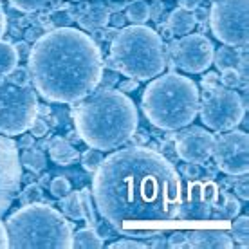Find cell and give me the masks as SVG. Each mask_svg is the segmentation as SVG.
Returning a JSON list of instances; mask_svg holds the SVG:
<instances>
[{
  "label": "cell",
  "instance_id": "6da1fadb",
  "mask_svg": "<svg viewBox=\"0 0 249 249\" xmlns=\"http://www.w3.org/2000/svg\"><path fill=\"white\" fill-rule=\"evenodd\" d=\"M96 208L118 230L126 222H168L177 218L181 181L168 159L144 146L103 157L94 172Z\"/></svg>",
  "mask_w": 249,
  "mask_h": 249
},
{
  "label": "cell",
  "instance_id": "7a4b0ae2",
  "mask_svg": "<svg viewBox=\"0 0 249 249\" xmlns=\"http://www.w3.org/2000/svg\"><path fill=\"white\" fill-rule=\"evenodd\" d=\"M27 63L36 90L54 103L80 101L103 74L98 44L74 27H58L38 38Z\"/></svg>",
  "mask_w": 249,
  "mask_h": 249
},
{
  "label": "cell",
  "instance_id": "3957f363",
  "mask_svg": "<svg viewBox=\"0 0 249 249\" xmlns=\"http://www.w3.org/2000/svg\"><path fill=\"white\" fill-rule=\"evenodd\" d=\"M78 136L98 150L118 148L136 132L137 110L123 90L101 89L81 98L72 110Z\"/></svg>",
  "mask_w": 249,
  "mask_h": 249
},
{
  "label": "cell",
  "instance_id": "277c9868",
  "mask_svg": "<svg viewBox=\"0 0 249 249\" xmlns=\"http://www.w3.org/2000/svg\"><path fill=\"white\" fill-rule=\"evenodd\" d=\"M141 105L144 116L157 128H184L199 114V89L186 76L168 72L154 78L146 85Z\"/></svg>",
  "mask_w": 249,
  "mask_h": 249
},
{
  "label": "cell",
  "instance_id": "5b68a950",
  "mask_svg": "<svg viewBox=\"0 0 249 249\" xmlns=\"http://www.w3.org/2000/svg\"><path fill=\"white\" fill-rule=\"evenodd\" d=\"M7 248L65 249L72 248V228L63 213L44 202L24 204L6 222Z\"/></svg>",
  "mask_w": 249,
  "mask_h": 249
},
{
  "label": "cell",
  "instance_id": "8992f818",
  "mask_svg": "<svg viewBox=\"0 0 249 249\" xmlns=\"http://www.w3.org/2000/svg\"><path fill=\"white\" fill-rule=\"evenodd\" d=\"M108 63L132 80L146 81L166 67V51L161 36L143 24L123 27L114 36Z\"/></svg>",
  "mask_w": 249,
  "mask_h": 249
},
{
  "label": "cell",
  "instance_id": "52a82bcc",
  "mask_svg": "<svg viewBox=\"0 0 249 249\" xmlns=\"http://www.w3.org/2000/svg\"><path fill=\"white\" fill-rule=\"evenodd\" d=\"M38 114L36 94L29 85L0 89V132L6 136L24 134Z\"/></svg>",
  "mask_w": 249,
  "mask_h": 249
},
{
  "label": "cell",
  "instance_id": "ba28073f",
  "mask_svg": "<svg viewBox=\"0 0 249 249\" xmlns=\"http://www.w3.org/2000/svg\"><path fill=\"white\" fill-rule=\"evenodd\" d=\"M249 0H215L210 11L213 35L230 47L248 49Z\"/></svg>",
  "mask_w": 249,
  "mask_h": 249
},
{
  "label": "cell",
  "instance_id": "9c48e42d",
  "mask_svg": "<svg viewBox=\"0 0 249 249\" xmlns=\"http://www.w3.org/2000/svg\"><path fill=\"white\" fill-rule=\"evenodd\" d=\"M202 123L212 130H231L244 118L242 98L233 89L215 87L208 89L204 101L199 105Z\"/></svg>",
  "mask_w": 249,
  "mask_h": 249
},
{
  "label": "cell",
  "instance_id": "30bf717a",
  "mask_svg": "<svg viewBox=\"0 0 249 249\" xmlns=\"http://www.w3.org/2000/svg\"><path fill=\"white\" fill-rule=\"evenodd\" d=\"M215 164L228 175H246L249 170V137L246 132L231 130L213 139Z\"/></svg>",
  "mask_w": 249,
  "mask_h": 249
},
{
  "label": "cell",
  "instance_id": "8fae6325",
  "mask_svg": "<svg viewBox=\"0 0 249 249\" xmlns=\"http://www.w3.org/2000/svg\"><path fill=\"white\" fill-rule=\"evenodd\" d=\"M213 47L212 40L204 35H184L172 44V58L175 65L186 72H202L213 63Z\"/></svg>",
  "mask_w": 249,
  "mask_h": 249
},
{
  "label": "cell",
  "instance_id": "7c38bea8",
  "mask_svg": "<svg viewBox=\"0 0 249 249\" xmlns=\"http://www.w3.org/2000/svg\"><path fill=\"white\" fill-rule=\"evenodd\" d=\"M213 139L215 137L208 130L200 126H190L177 137V156L181 157L184 162H206L212 157Z\"/></svg>",
  "mask_w": 249,
  "mask_h": 249
},
{
  "label": "cell",
  "instance_id": "4fadbf2b",
  "mask_svg": "<svg viewBox=\"0 0 249 249\" xmlns=\"http://www.w3.org/2000/svg\"><path fill=\"white\" fill-rule=\"evenodd\" d=\"M215 202V188L212 184H193L190 186L188 197L179 202L177 217L182 220H208Z\"/></svg>",
  "mask_w": 249,
  "mask_h": 249
},
{
  "label": "cell",
  "instance_id": "5bb4252c",
  "mask_svg": "<svg viewBox=\"0 0 249 249\" xmlns=\"http://www.w3.org/2000/svg\"><path fill=\"white\" fill-rule=\"evenodd\" d=\"M190 248L195 249H231L233 240L226 231L220 230H195L186 235Z\"/></svg>",
  "mask_w": 249,
  "mask_h": 249
},
{
  "label": "cell",
  "instance_id": "9a60e30c",
  "mask_svg": "<svg viewBox=\"0 0 249 249\" xmlns=\"http://www.w3.org/2000/svg\"><path fill=\"white\" fill-rule=\"evenodd\" d=\"M80 25L83 29H89V31H92V29H100L103 25H107L110 22V11H108V7L103 6L101 2H96V4H87V7L83 9L80 17Z\"/></svg>",
  "mask_w": 249,
  "mask_h": 249
},
{
  "label": "cell",
  "instance_id": "2e32d148",
  "mask_svg": "<svg viewBox=\"0 0 249 249\" xmlns=\"http://www.w3.org/2000/svg\"><path fill=\"white\" fill-rule=\"evenodd\" d=\"M49 156L58 164H71L78 159V150L63 137H53L49 141Z\"/></svg>",
  "mask_w": 249,
  "mask_h": 249
},
{
  "label": "cell",
  "instance_id": "e0dca14e",
  "mask_svg": "<svg viewBox=\"0 0 249 249\" xmlns=\"http://www.w3.org/2000/svg\"><path fill=\"white\" fill-rule=\"evenodd\" d=\"M195 18H193V13L188 11V9H182V7H177L175 11H172L168 18V27L174 35H188V33L193 31L195 27Z\"/></svg>",
  "mask_w": 249,
  "mask_h": 249
},
{
  "label": "cell",
  "instance_id": "ac0fdd59",
  "mask_svg": "<svg viewBox=\"0 0 249 249\" xmlns=\"http://www.w3.org/2000/svg\"><path fill=\"white\" fill-rule=\"evenodd\" d=\"M72 248L80 249H100L103 248V238L96 233L94 228H85L78 230L72 235Z\"/></svg>",
  "mask_w": 249,
  "mask_h": 249
},
{
  "label": "cell",
  "instance_id": "d6986e66",
  "mask_svg": "<svg viewBox=\"0 0 249 249\" xmlns=\"http://www.w3.org/2000/svg\"><path fill=\"white\" fill-rule=\"evenodd\" d=\"M18 65V53L15 45L0 40V76L11 74Z\"/></svg>",
  "mask_w": 249,
  "mask_h": 249
},
{
  "label": "cell",
  "instance_id": "ffe728a7",
  "mask_svg": "<svg viewBox=\"0 0 249 249\" xmlns=\"http://www.w3.org/2000/svg\"><path fill=\"white\" fill-rule=\"evenodd\" d=\"M240 54H238L235 49H231L230 45L226 47H220L217 51V54H213V60H215V65H217L218 71H224V69H237L238 63H240Z\"/></svg>",
  "mask_w": 249,
  "mask_h": 249
},
{
  "label": "cell",
  "instance_id": "44dd1931",
  "mask_svg": "<svg viewBox=\"0 0 249 249\" xmlns=\"http://www.w3.org/2000/svg\"><path fill=\"white\" fill-rule=\"evenodd\" d=\"M20 161H22L25 168L31 170V172H42L45 168V164H47V159H45L44 154L40 150L33 148L24 150V154L20 156Z\"/></svg>",
  "mask_w": 249,
  "mask_h": 249
},
{
  "label": "cell",
  "instance_id": "7402d4cb",
  "mask_svg": "<svg viewBox=\"0 0 249 249\" xmlns=\"http://www.w3.org/2000/svg\"><path fill=\"white\" fill-rule=\"evenodd\" d=\"M80 206H81V213H83V218L87 220V224L90 228H96L98 226V218H96V212H94V204H92V193L89 188H83L80 193Z\"/></svg>",
  "mask_w": 249,
  "mask_h": 249
},
{
  "label": "cell",
  "instance_id": "603a6c76",
  "mask_svg": "<svg viewBox=\"0 0 249 249\" xmlns=\"http://www.w3.org/2000/svg\"><path fill=\"white\" fill-rule=\"evenodd\" d=\"M150 17V6L144 0H134L128 4L126 9V18L134 24H144Z\"/></svg>",
  "mask_w": 249,
  "mask_h": 249
},
{
  "label": "cell",
  "instance_id": "cb8c5ba5",
  "mask_svg": "<svg viewBox=\"0 0 249 249\" xmlns=\"http://www.w3.org/2000/svg\"><path fill=\"white\" fill-rule=\"evenodd\" d=\"M218 212L210 215V218H235L240 212V204H238L237 197H233V195H226L224 197V204L217 208Z\"/></svg>",
  "mask_w": 249,
  "mask_h": 249
},
{
  "label": "cell",
  "instance_id": "d4e9b609",
  "mask_svg": "<svg viewBox=\"0 0 249 249\" xmlns=\"http://www.w3.org/2000/svg\"><path fill=\"white\" fill-rule=\"evenodd\" d=\"M62 210L63 213L71 218H83V213H81V206H80V197H78V192L72 193L69 192L65 197H62Z\"/></svg>",
  "mask_w": 249,
  "mask_h": 249
},
{
  "label": "cell",
  "instance_id": "484cf974",
  "mask_svg": "<svg viewBox=\"0 0 249 249\" xmlns=\"http://www.w3.org/2000/svg\"><path fill=\"white\" fill-rule=\"evenodd\" d=\"M231 231L237 237V240L242 244L244 248H248L249 242V218L248 217H235L233 224H231Z\"/></svg>",
  "mask_w": 249,
  "mask_h": 249
},
{
  "label": "cell",
  "instance_id": "4316f807",
  "mask_svg": "<svg viewBox=\"0 0 249 249\" xmlns=\"http://www.w3.org/2000/svg\"><path fill=\"white\" fill-rule=\"evenodd\" d=\"M101 161H103V154L98 148L85 150L83 156H81V166L87 172H96V168L101 164Z\"/></svg>",
  "mask_w": 249,
  "mask_h": 249
},
{
  "label": "cell",
  "instance_id": "83f0119b",
  "mask_svg": "<svg viewBox=\"0 0 249 249\" xmlns=\"http://www.w3.org/2000/svg\"><path fill=\"white\" fill-rule=\"evenodd\" d=\"M42 197H44V193H42V188L38 186V184H29V186L25 188L24 192L20 193V202H22V204L42 202Z\"/></svg>",
  "mask_w": 249,
  "mask_h": 249
},
{
  "label": "cell",
  "instance_id": "f1b7e54d",
  "mask_svg": "<svg viewBox=\"0 0 249 249\" xmlns=\"http://www.w3.org/2000/svg\"><path fill=\"white\" fill-rule=\"evenodd\" d=\"M49 188H51V193H53L56 199H62V197H65V195L71 192V182H69L65 177H56V179L51 181Z\"/></svg>",
  "mask_w": 249,
  "mask_h": 249
},
{
  "label": "cell",
  "instance_id": "f546056e",
  "mask_svg": "<svg viewBox=\"0 0 249 249\" xmlns=\"http://www.w3.org/2000/svg\"><path fill=\"white\" fill-rule=\"evenodd\" d=\"M47 0H9V4H11L15 9H20V11H25V13H31V11H36L40 7L44 6Z\"/></svg>",
  "mask_w": 249,
  "mask_h": 249
},
{
  "label": "cell",
  "instance_id": "4dcf8cb0",
  "mask_svg": "<svg viewBox=\"0 0 249 249\" xmlns=\"http://www.w3.org/2000/svg\"><path fill=\"white\" fill-rule=\"evenodd\" d=\"M222 85L228 89H233L240 85L238 69H224V71H222Z\"/></svg>",
  "mask_w": 249,
  "mask_h": 249
},
{
  "label": "cell",
  "instance_id": "1f68e13d",
  "mask_svg": "<svg viewBox=\"0 0 249 249\" xmlns=\"http://www.w3.org/2000/svg\"><path fill=\"white\" fill-rule=\"evenodd\" d=\"M168 246H170V248H182V249L190 248L188 238H186V233H182V231H177V233H174V235L170 237Z\"/></svg>",
  "mask_w": 249,
  "mask_h": 249
},
{
  "label": "cell",
  "instance_id": "d6a6232c",
  "mask_svg": "<svg viewBox=\"0 0 249 249\" xmlns=\"http://www.w3.org/2000/svg\"><path fill=\"white\" fill-rule=\"evenodd\" d=\"M29 128H31L33 137H44L45 134H47V130H49V128H47V123H45L44 119H36V118H35V121L31 123Z\"/></svg>",
  "mask_w": 249,
  "mask_h": 249
},
{
  "label": "cell",
  "instance_id": "836d02e7",
  "mask_svg": "<svg viewBox=\"0 0 249 249\" xmlns=\"http://www.w3.org/2000/svg\"><path fill=\"white\" fill-rule=\"evenodd\" d=\"M110 248L112 249H144L146 248V244H143V242H139V240H119V242H114V244H110Z\"/></svg>",
  "mask_w": 249,
  "mask_h": 249
},
{
  "label": "cell",
  "instance_id": "e575fe53",
  "mask_svg": "<svg viewBox=\"0 0 249 249\" xmlns=\"http://www.w3.org/2000/svg\"><path fill=\"white\" fill-rule=\"evenodd\" d=\"M13 78H11V83L13 85H27V81H29V78H27V72H25L24 69H15L11 72Z\"/></svg>",
  "mask_w": 249,
  "mask_h": 249
},
{
  "label": "cell",
  "instance_id": "d590c367",
  "mask_svg": "<svg viewBox=\"0 0 249 249\" xmlns=\"http://www.w3.org/2000/svg\"><path fill=\"white\" fill-rule=\"evenodd\" d=\"M235 193H237L240 199L248 200L249 199V188H248V179L244 177L242 181L235 184Z\"/></svg>",
  "mask_w": 249,
  "mask_h": 249
},
{
  "label": "cell",
  "instance_id": "8d00e7d4",
  "mask_svg": "<svg viewBox=\"0 0 249 249\" xmlns=\"http://www.w3.org/2000/svg\"><path fill=\"white\" fill-rule=\"evenodd\" d=\"M184 175L190 177V179H197V177H199V168H197V164H195V162H188V164H184Z\"/></svg>",
  "mask_w": 249,
  "mask_h": 249
},
{
  "label": "cell",
  "instance_id": "74e56055",
  "mask_svg": "<svg viewBox=\"0 0 249 249\" xmlns=\"http://www.w3.org/2000/svg\"><path fill=\"white\" fill-rule=\"evenodd\" d=\"M18 146H20V150L33 148V146H35V137L33 136H20Z\"/></svg>",
  "mask_w": 249,
  "mask_h": 249
},
{
  "label": "cell",
  "instance_id": "f35d334b",
  "mask_svg": "<svg viewBox=\"0 0 249 249\" xmlns=\"http://www.w3.org/2000/svg\"><path fill=\"white\" fill-rule=\"evenodd\" d=\"M193 18H195V22H204V20H208V9H204V7H195L193 9Z\"/></svg>",
  "mask_w": 249,
  "mask_h": 249
},
{
  "label": "cell",
  "instance_id": "ab89813d",
  "mask_svg": "<svg viewBox=\"0 0 249 249\" xmlns=\"http://www.w3.org/2000/svg\"><path fill=\"white\" fill-rule=\"evenodd\" d=\"M218 81L217 74H213V72H210V74H206L204 78H202V85H204L206 89H212L215 87V83Z\"/></svg>",
  "mask_w": 249,
  "mask_h": 249
},
{
  "label": "cell",
  "instance_id": "60d3db41",
  "mask_svg": "<svg viewBox=\"0 0 249 249\" xmlns=\"http://www.w3.org/2000/svg\"><path fill=\"white\" fill-rule=\"evenodd\" d=\"M7 248V231H6V224L0 220V249Z\"/></svg>",
  "mask_w": 249,
  "mask_h": 249
},
{
  "label": "cell",
  "instance_id": "b9f144b4",
  "mask_svg": "<svg viewBox=\"0 0 249 249\" xmlns=\"http://www.w3.org/2000/svg\"><path fill=\"white\" fill-rule=\"evenodd\" d=\"M15 49H17V53H18V56H29V45L25 44V42H20V44H17L15 45Z\"/></svg>",
  "mask_w": 249,
  "mask_h": 249
},
{
  "label": "cell",
  "instance_id": "7bdbcfd3",
  "mask_svg": "<svg viewBox=\"0 0 249 249\" xmlns=\"http://www.w3.org/2000/svg\"><path fill=\"white\" fill-rule=\"evenodd\" d=\"M179 6H181L182 9H188V11H193L195 7L199 6V2H197V0H181V2H179Z\"/></svg>",
  "mask_w": 249,
  "mask_h": 249
},
{
  "label": "cell",
  "instance_id": "ee69618b",
  "mask_svg": "<svg viewBox=\"0 0 249 249\" xmlns=\"http://www.w3.org/2000/svg\"><path fill=\"white\" fill-rule=\"evenodd\" d=\"M6 27H7L6 13H4V9H2V4H0V38L4 36V33H6Z\"/></svg>",
  "mask_w": 249,
  "mask_h": 249
},
{
  "label": "cell",
  "instance_id": "f6af8a7d",
  "mask_svg": "<svg viewBox=\"0 0 249 249\" xmlns=\"http://www.w3.org/2000/svg\"><path fill=\"white\" fill-rule=\"evenodd\" d=\"M123 24H124V17H123V15H121V13L114 15V25H116V27H119V25L123 27Z\"/></svg>",
  "mask_w": 249,
  "mask_h": 249
},
{
  "label": "cell",
  "instance_id": "bcb514c9",
  "mask_svg": "<svg viewBox=\"0 0 249 249\" xmlns=\"http://www.w3.org/2000/svg\"><path fill=\"white\" fill-rule=\"evenodd\" d=\"M25 38H27V40H29V42H33V40H38V35H36V31H33V29H29V31H27V35H25Z\"/></svg>",
  "mask_w": 249,
  "mask_h": 249
},
{
  "label": "cell",
  "instance_id": "7dc6e473",
  "mask_svg": "<svg viewBox=\"0 0 249 249\" xmlns=\"http://www.w3.org/2000/svg\"><path fill=\"white\" fill-rule=\"evenodd\" d=\"M38 112L45 114V116H47V114H51V108L47 105H38Z\"/></svg>",
  "mask_w": 249,
  "mask_h": 249
},
{
  "label": "cell",
  "instance_id": "c3c4849f",
  "mask_svg": "<svg viewBox=\"0 0 249 249\" xmlns=\"http://www.w3.org/2000/svg\"><path fill=\"white\" fill-rule=\"evenodd\" d=\"M49 179H51L49 175H44V177H42V184H44V186H49V184H51Z\"/></svg>",
  "mask_w": 249,
  "mask_h": 249
},
{
  "label": "cell",
  "instance_id": "681fc988",
  "mask_svg": "<svg viewBox=\"0 0 249 249\" xmlns=\"http://www.w3.org/2000/svg\"><path fill=\"white\" fill-rule=\"evenodd\" d=\"M72 2H83V0H72Z\"/></svg>",
  "mask_w": 249,
  "mask_h": 249
}]
</instances>
